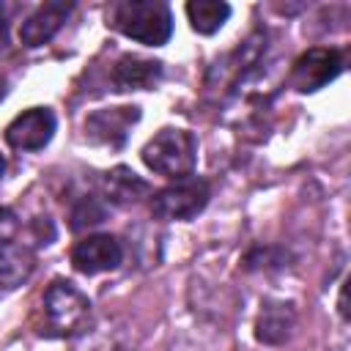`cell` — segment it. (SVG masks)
<instances>
[{"label": "cell", "instance_id": "1", "mask_svg": "<svg viewBox=\"0 0 351 351\" xmlns=\"http://www.w3.org/2000/svg\"><path fill=\"white\" fill-rule=\"evenodd\" d=\"M93 304L88 293H82L74 282L69 280H55L47 285L38 315H36V332L41 337H77L88 324H90Z\"/></svg>", "mask_w": 351, "mask_h": 351}, {"label": "cell", "instance_id": "2", "mask_svg": "<svg viewBox=\"0 0 351 351\" xmlns=\"http://www.w3.org/2000/svg\"><path fill=\"white\" fill-rule=\"evenodd\" d=\"M107 25L148 47H162L173 36V14L162 0H118L107 11Z\"/></svg>", "mask_w": 351, "mask_h": 351}, {"label": "cell", "instance_id": "3", "mask_svg": "<svg viewBox=\"0 0 351 351\" xmlns=\"http://www.w3.org/2000/svg\"><path fill=\"white\" fill-rule=\"evenodd\" d=\"M143 162L148 170L165 176V178H186L195 176V165H197V140L189 129H178V126H165L159 129L140 151Z\"/></svg>", "mask_w": 351, "mask_h": 351}, {"label": "cell", "instance_id": "4", "mask_svg": "<svg viewBox=\"0 0 351 351\" xmlns=\"http://www.w3.org/2000/svg\"><path fill=\"white\" fill-rule=\"evenodd\" d=\"M211 200V184L197 176H186L159 189L151 197V211L165 222H186L195 219Z\"/></svg>", "mask_w": 351, "mask_h": 351}, {"label": "cell", "instance_id": "5", "mask_svg": "<svg viewBox=\"0 0 351 351\" xmlns=\"http://www.w3.org/2000/svg\"><path fill=\"white\" fill-rule=\"evenodd\" d=\"M343 71V52L335 47H310L291 66V85L299 93H315Z\"/></svg>", "mask_w": 351, "mask_h": 351}, {"label": "cell", "instance_id": "6", "mask_svg": "<svg viewBox=\"0 0 351 351\" xmlns=\"http://www.w3.org/2000/svg\"><path fill=\"white\" fill-rule=\"evenodd\" d=\"M134 348H137V329L118 315L90 321L71 346V351H134Z\"/></svg>", "mask_w": 351, "mask_h": 351}, {"label": "cell", "instance_id": "7", "mask_svg": "<svg viewBox=\"0 0 351 351\" xmlns=\"http://www.w3.org/2000/svg\"><path fill=\"white\" fill-rule=\"evenodd\" d=\"M55 112L49 107H30L5 126V143L14 151H41L55 134Z\"/></svg>", "mask_w": 351, "mask_h": 351}, {"label": "cell", "instance_id": "8", "mask_svg": "<svg viewBox=\"0 0 351 351\" xmlns=\"http://www.w3.org/2000/svg\"><path fill=\"white\" fill-rule=\"evenodd\" d=\"M123 261V244L110 233H93L71 247V263L77 271L93 277L118 269Z\"/></svg>", "mask_w": 351, "mask_h": 351}, {"label": "cell", "instance_id": "9", "mask_svg": "<svg viewBox=\"0 0 351 351\" xmlns=\"http://www.w3.org/2000/svg\"><path fill=\"white\" fill-rule=\"evenodd\" d=\"M140 121V107H104L85 118V134L101 145H123L132 126Z\"/></svg>", "mask_w": 351, "mask_h": 351}, {"label": "cell", "instance_id": "10", "mask_svg": "<svg viewBox=\"0 0 351 351\" xmlns=\"http://www.w3.org/2000/svg\"><path fill=\"white\" fill-rule=\"evenodd\" d=\"M74 11V3H66V0H49L44 5H38L19 27V41L22 47L27 49H36V47H44L47 41L55 38V33L63 27V22L69 19V14Z\"/></svg>", "mask_w": 351, "mask_h": 351}, {"label": "cell", "instance_id": "11", "mask_svg": "<svg viewBox=\"0 0 351 351\" xmlns=\"http://www.w3.org/2000/svg\"><path fill=\"white\" fill-rule=\"evenodd\" d=\"M296 326V310L285 299H266L255 318V337L263 346H282Z\"/></svg>", "mask_w": 351, "mask_h": 351}, {"label": "cell", "instance_id": "12", "mask_svg": "<svg viewBox=\"0 0 351 351\" xmlns=\"http://www.w3.org/2000/svg\"><path fill=\"white\" fill-rule=\"evenodd\" d=\"M162 80V63L143 55H121L112 66V82L118 90H148Z\"/></svg>", "mask_w": 351, "mask_h": 351}, {"label": "cell", "instance_id": "13", "mask_svg": "<svg viewBox=\"0 0 351 351\" xmlns=\"http://www.w3.org/2000/svg\"><path fill=\"white\" fill-rule=\"evenodd\" d=\"M101 195L110 203L126 206V203H137L140 197H145L148 195V184L132 167L118 165V167H112V170H107L101 176Z\"/></svg>", "mask_w": 351, "mask_h": 351}, {"label": "cell", "instance_id": "14", "mask_svg": "<svg viewBox=\"0 0 351 351\" xmlns=\"http://www.w3.org/2000/svg\"><path fill=\"white\" fill-rule=\"evenodd\" d=\"M33 266H36V255L30 247L16 244V241L0 247V285L3 288L22 285L33 274Z\"/></svg>", "mask_w": 351, "mask_h": 351}, {"label": "cell", "instance_id": "15", "mask_svg": "<svg viewBox=\"0 0 351 351\" xmlns=\"http://www.w3.org/2000/svg\"><path fill=\"white\" fill-rule=\"evenodd\" d=\"M184 11H186V19H189L192 30L200 33V36L217 33L230 16V5L222 3V0H189Z\"/></svg>", "mask_w": 351, "mask_h": 351}, {"label": "cell", "instance_id": "16", "mask_svg": "<svg viewBox=\"0 0 351 351\" xmlns=\"http://www.w3.org/2000/svg\"><path fill=\"white\" fill-rule=\"evenodd\" d=\"M107 217V206L101 197L96 195H85L74 203L71 208V230H85V228H93L99 222H104Z\"/></svg>", "mask_w": 351, "mask_h": 351}, {"label": "cell", "instance_id": "17", "mask_svg": "<svg viewBox=\"0 0 351 351\" xmlns=\"http://www.w3.org/2000/svg\"><path fill=\"white\" fill-rule=\"evenodd\" d=\"M16 233H19V217L11 208L0 206V247L16 241Z\"/></svg>", "mask_w": 351, "mask_h": 351}, {"label": "cell", "instance_id": "18", "mask_svg": "<svg viewBox=\"0 0 351 351\" xmlns=\"http://www.w3.org/2000/svg\"><path fill=\"white\" fill-rule=\"evenodd\" d=\"M5 47H8V14L0 5V55L5 52Z\"/></svg>", "mask_w": 351, "mask_h": 351}, {"label": "cell", "instance_id": "19", "mask_svg": "<svg viewBox=\"0 0 351 351\" xmlns=\"http://www.w3.org/2000/svg\"><path fill=\"white\" fill-rule=\"evenodd\" d=\"M3 173H5V156L0 154V178H3Z\"/></svg>", "mask_w": 351, "mask_h": 351}, {"label": "cell", "instance_id": "20", "mask_svg": "<svg viewBox=\"0 0 351 351\" xmlns=\"http://www.w3.org/2000/svg\"><path fill=\"white\" fill-rule=\"evenodd\" d=\"M0 96H3V80H0Z\"/></svg>", "mask_w": 351, "mask_h": 351}]
</instances>
